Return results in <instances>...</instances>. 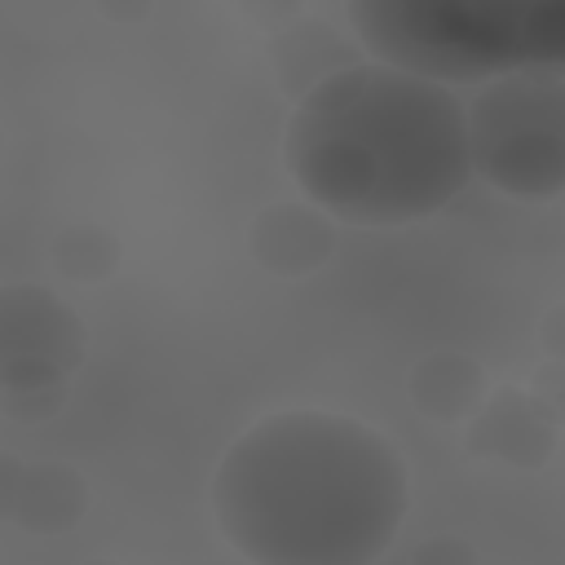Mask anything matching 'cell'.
Returning a JSON list of instances; mask_svg holds the SVG:
<instances>
[{
  "mask_svg": "<svg viewBox=\"0 0 565 565\" xmlns=\"http://www.w3.org/2000/svg\"><path fill=\"white\" fill-rule=\"evenodd\" d=\"M411 508L402 450L335 411L256 419L212 472V516L252 565H375Z\"/></svg>",
  "mask_w": 565,
  "mask_h": 565,
  "instance_id": "6da1fadb",
  "label": "cell"
},
{
  "mask_svg": "<svg viewBox=\"0 0 565 565\" xmlns=\"http://www.w3.org/2000/svg\"><path fill=\"white\" fill-rule=\"evenodd\" d=\"M282 159L331 221L411 225L472 181L468 106L424 75L358 62L291 106Z\"/></svg>",
  "mask_w": 565,
  "mask_h": 565,
  "instance_id": "7a4b0ae2",
  "label": "cell"
},
{
  "mask_svg": "<svg viewBox=\"0 0 565 565\" xmlns=\"http://www.w3.org/2000/svg\"><path fill=\"white\" fill-rule=\"evenodd\" d=\"M349 22L371 62L446 88L565 66V0H353Z\"/></svg>",
  "mask_w": 565,
  "mask_h": 565,
  "instance_id": "3957f363",
  "label": "cell"
},
{
  "mask_svg": "<svg viewBox=\"0 0 565 565\" xmlns=\"http://www.w3.org/2000/svg\"><path fill=\"white\" fill-rule=\"evenodd\" d=\"M472 177L512 199L565 194V75L521 71L468 102Z\"/></svg>",
  "mask_w": 565,
  "mask_h": 565,
  "instance_id": "277c9868",
  "label": "cell"
},
{
  "mask_svg": "<svg viewBox=\"0 0 565 565\" xmlns=\"http://www.w3.org/2000/svg\"><path fill=\"white\" fill-rule=\"evenodd\" d=\"M84 318L40 282L0 287V388L71 384L84 366Z\"/></svg>",
  "mask_w": 565,
  "mask_h": 565,
  "instance_id": "5b68a950",
  "label": "cell"
},
{
  "mask_svg": "<svg viewBox=\"0 0 565 565\" xmlns=\"http://www.w3.org/2000/svg\"><path fill=\"white\" fill-rule=\"evenodd\" d=\"M88 477L62 459H18L0 455V521L26 534H66L88 516Z\"/></svg>",
  "mask_w": 565,
  "mask_h": 565,
  "instance_id": "8992f818",
  "label": "cell"
},
{
  "mask_svg": "<svg viewBox=\"0 0 565 565\" xmlns=\"http://www.w3.org/2000/svg\"><path fill=\"white\" fill-rule=\"evenodd\" d=\"M556 419L521 384H499L486 406L463 424V446L477 459H494L521 472H539L556 455Z\"/></svg>",
  "mask_w": 565,
  "mask_h": 565,
  "instance_id": "52a82bcc",
  "label": "cell"
},
{
  "mask_svg": "<svg viewBox=\"0 0 565 565\" xmlns=\"http://www.w3.org/2000/svg\"><path fill=\"white\" fill-rule=\"evenodd\" d=\"M247 252L265 274H274L282 282L309 278L335 252V221L322 207H313L309 199L269 203L247 225Z\"/></svg>",
  "mask_w": 565,
  "mask_h": 565,
  "instance_id": "ba28073f",
  "label": "cell"
},
{
  "mask_svg": "<svg viewBox=\"0 0 565 565\" xmlns=\"http://www.w3.org/2000/svg\"><path fill=\"white\" fill-rule=\"evenodd\" d=\"M265 53H269V66H274V79H278L282 97H291V102H305L318 84H327L340 71L366 62L362 44L340 35L322 18H296V22L278 26L269 35Z\"/></svg>",
  "mask_w": 565,
  "mask_h": 565,
  "instance_id": "9c48e42d",
  "label": "cell"
},
{
  "mask_svg": "<svg viewBox=\"0 0 565 565\" xmlns=\"http://www.w3.org/2000/svg\"><path fill=\"white\" fill-rule=\"evenodd\" d=\"M406 397L419 415L437 424H468L490 397V375L472 353L433 349L411 366Z\"/></svg>",
  "mask_w": 565,
  "mask_h": 565,
  "instance_id": "30bf717a",
  "label": "cell"
},
{
  "mask_svg": "<svg viewBox=\"0 0 565 565\" xmlns=\"http://www.w3.org/2000/svg\"><path fill=\"white\" fill-rule=\"evenodd\" d=\"M124 260V243L115 230L97 225V221H75L66 230H57L53 238V265L66 282H106Z\"/></svg>",
  "mask_w": 565,
  "mask_h": 565,
  "instance_id": "8fae6325",
  "label": "cell"
},
{
  "mask_svg": "<svg viewBox=\"0 0 565 565\" xmlns=\"http://www.w3.org/2000/svg\"><path fill=\"white\" fill-rule=\"evenodd\" d=\"M71 384H40V388H0V411L9 419H26V424H44L66 406Z\"/></svg>",
  "mask_w": 565,
  "mask_h": 565,
  "instance_id": "7c38bea8",
  "label": "cell"
},
{
  "mask_svg": "<svg viewBox=\"0 0 565 565\" xmlns=\"http://www.w3.org/2000/svg\"><path fill=\"white\" fill-rule=\"evenodd\" d=\"M411 565H481V561H477V547L463 534H428L411 552Z\"/></svg>",
  "mask_w": 565,
  "mask_h": 565,
  "instance_id": "4fadbf2b",
  "label": "cell"
},
{
  "mask_svg": "<svg viewBox=\"0 0 565 565\" xmlns=\"http://www.w3.org/2000/svg\"><path fill=\"white\" fill-rule=\"evenodd\" d=\"M530 393L543 402V411L556 419V428H565V362L543 358L530 371Z\"/></svg>",
  "mask_w": 565,
  "mask_h": 565,
  "instance_id": "5bb4252c",
  "label": "cell"
},
{
  "mask_svg": "<svg viewBox=\"0 0 565 565\" xmlns=\"http://www.w3.org/2000/svg\"><path fill=\"white\" fill-rule=\"evenodd\" d=\"M539 344H543L547 358L565 362V300L543 313V322H539Z\"/></svg>",
  "mask_w": 565,
  "mask_h": 565,
  "instance_id": "9a60e30c",
  "label": "cell"
},
{
  "mask_svg": "<svg viewBox=\"0 0 565 565\" xmlns=\"http://www.w3.org/2000/svg\"><path fill=\"white\" fill-rule=\"evenodd\" d=\"M84 565H124V561H84Z\"/></svg>",
  "mask_w": 565,
  "mask_h": 565,
  "instance_id": "2e32d148",
  "label": "cell"
},
{
  "mask_svg": "<svg viewBox=\"0 0 565 565\" xmlns=\"http://www.w3.org/2000/svg\"><path fill=\"white\" fill-rule=\"evenodd\" d=\"M561 199H565V194H561Z\"/></svg>",
  "mask_w": 565,
  "mask_h": 565,
  "instance_id": "e0dca14e",
  "label": "cell"
}]
</instances>
